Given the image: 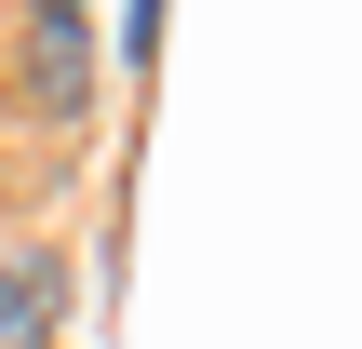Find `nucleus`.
<instances>
[{
    "instance_id": "1",
    "label": "nucleus",
    "mask_w": 362,
    "mask_h": 349,
    "mask_svg": "<svg viewBox=\"0 0 362 349\" xmlns=\"http://www.w3.org/2000/svg\"><path fill=\"white\" fill-rule=\"evenodd\" d=\"M81 94H94V13H27V108L81 121Z\"/></svg>"
},
{
    "instance_id": "2",
    "label": "nucleus",
    "mask_w": 362,
    "mask_h": 349,
    "mask_svg": "<svg viewBox=\"0 0 362 349\" xmlns=\"http://www.w3.org/2000/svg\"><path fill=\"white\" fill-rule=\"evenodd\" d=\"M54 309H67V269L54 256H0V349H54Z\"/></svg>"
},
{
    "instance_id": "3",
    "label": "nucleus",
    "mask_w": 362,
    "mask_h": 349,
    "mask_svg": "<svg viewBox=\"0 0 362 349\" xmlns=\"http://www.w3.org/2000/svg\"><path fill=\"white\" fill-rule=\"evenodd\" d=\"M148 40H161V0H121V54L148 67Z\"/></svg>"
},
{
    "instance_id": "4",
    "label": "nucleus",
    "mask_w": 362,
    "mask_h": 349,
    "mask_svg": "<svg viewBox=\"0 0 362 349\" xmlns=\"http://www.w3.org/2000/svg\"><path fill=\"white\" fill-rule=\"evenodd\" d=\"M27 13H81V0H27Z\"/></svg>"
}]
</instances>
